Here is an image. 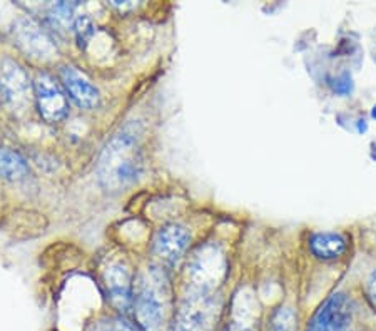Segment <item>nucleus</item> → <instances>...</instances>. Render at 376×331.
Returning a JSON list of instances; mask_svg holds the SVG:
<instances>
[{
  "instance_id": "11",
  "label": "nucleus",
  "mask_w": 376,
  "mask_h": 331,
  "mask_svg": "<svg viewBox=\"0 0 376 331\" xmlns=\"http://www.w3.org/2000/svg\"><path fill=\"white\" fill-rule=\"evenodd\" d=\"M61 80L66 94L72 103L80 109H94L99 104V90L90 80L72 65H64L61 69Z\"/></svg>"
},
{
  "instance_id": "14",
  "label": "nucleus",
  "mask_w": 376,
  "mask_h": 331,
  "mask_svg": "<svg viewBox=\"0 0 376 331\" xmlns=\"http://www.w3.org/2000/svg\"><path fill=\"white\" fill-rule=\"evenodd\" d=\"M273 331H293L295 330V315L289 308L278 310L273 316Z\"/></svg>"
},
{
  "instance_id": "10",
  "label": "nucleus",
  "mask_w": 376,
  "mask_h": 331,
  "mask_svg": "<svg viewBox=\"0 0 376 331\" xmlns=\"http://www.w3.org/2000/svg\"><path fill=\"white\" fill-rule=\"evenodd\" d=\"M189 241L191 236L184 226L167 224V226L159 229L156 236H154L152 251L159 260L172 265V263L179 261V258L186 253Z\"/></svg>"
},
{
  "instance_id": "12",
  "label": "nucleus",
  "mask_w": 376,
  "mask_h": 331,
  "mask_svg": "<svg viewBox=\"0 0 376 331\" xmlns=\"http://www.w3.org/2000/svg\"><path fill=\"white\" fill-rule=\"evenodd\" d=\"M346 239L338 233H316L310 239V249L318 260H336L346 251Z\"/></svg>"
},
{
  "instance_id": "5",
  "label": "nucleus",
  "mask_w": 376,
  "mask_h": 331,
  "mask_svg": "<svg viewBox=\"0 0 376 331\" xmlns=\"http://www.w3.org/2000/svg\"><path fill=\"white\" fill-rule=\"evenodd\" d=\"M33 100H36L38 112L44 121L56 124L64 121L69 114V103L66 93L46 72H38L33 80Z\"/></svg>"
},
{
  "instance_id": "15",
  "label": "nucleus",
  "mask_w": 376,
  "mask_h": 331,
  "mask_svg": "<svg viewBox=\"0 0 376 331\" xmlns=\"http://www.w3.org/2000/svg\"><path fill=\"white\" fill-rule=\"evenodd\" d=\"M94 331H141V330H139V326L129 323L127 320L108 318L104 321H99V323L95 325Z\"/></svg>"
},
{
  "instance_id": "21",
  "label": "nucleus",
  "mask_w": 376,
  "mask_h": 331,
  "mask_svg": "<svg viewBox=\"0 0 376 331\" xmlns=\"http://www.w3.org/2000/svg\"><path fill=\"white\" fill-rule=\"evenodd\" d=\"M371 117H373V119H376V105H375V107H373V109H371Z\"/></svg>"
},
{
  "instance_id": "3",
  "label": "nucleus",
  "mask_w": 376,
  "mask_h": 331,
  "mask_svg": "<svg viewBox=\"0 0 376 331\" xmlns=\"http://www.w3.org/2000/svg\"><path fill=\"white\" fill-rule=\"evenodd\" d=\"M218 303L213 291L191 290L176 315L172 331H213Z\"/></svg>"
},
{
  "instance_id": "7",
  "label": "nucleus",
  "mask_w": 376,
  "mask_h": 331,
  "mask_svg": "<svg viewBox=\"0 0 376 331\" xmlns=\"http://www.w3.org/2000/svg\"><path fill=\"white\" fill-rule=\"evenodd\" d=\"M103 281L108 298L115 310L125 313L132 308L134 278L124 261H113L103 273Z\"/></svg>"
},
{
  "instance_id": "6",
  "label": "nucleus",
  "mask_w": 376,
  "mask_h": 331,
  "mask_svg": "<svg viewBox=\"0 0 376 331\" xmlns=\"http://www.w3.org/2000/svg\"><path fill=\"white\" fill-rule=\"evenodd\" d=\"M12 32L17 46L32 59L52 61L57 56L54 41L31 17H19Z\"/></svg>"
},
{
  "instance_id": "20",
  "label": "nucleus",
  "mask_w": 376,
  "mask_h": 331,
  "mask_svg": "<svg viewBox=\"0 0 376 331\" xmlns=\"http://www.w3.org/2000/svg\"><path fill=\"white\" fill-rule=\"evenodd\" d=\"M368 290H370V295L371 298L376 301V271H373V275L370 278V283H368Z\"/></svg>"
},
{
  "instance_id": "16",
  "label": "nucleus",
  "mask_w": 376,
  "mask_h": 331,
  "mask_svg": "<svg viewBox=\"0 0 376 331\" xmlns=\"http://www.w3.org/2000/svg\"><path fill=\"white\" fill-rule=\"evenodd\" d=\"M74 32H75L77 41H79V44L85 46L94 33L93 21L85 16H79L74 22Z\"/></svg>"
},
{
  "instance_id": "18",
  "label": "nucleus",
  "mask_w": 376,
  "mask_h": 331,
  "mask_svg": "<svg viewBox=\"0 0 376 331\" xmlns=\"http://www.w3.org/2000/svg\"><path fill=\"white\" fill-rule=\"evenodd\" d=\"M351 89H353V83H351V78L348 74H343L341 78L335 80V90L338 94L346 95L351 93Z\"/></svg>"
},
{
  "instance_id": "17",
  "label": "nucleus",
  "mask_w": 376,
  "mask_h": 331,
  "mask_svg": "<svg viewBox=\"0 0 376 331\" xmlns=\"http://www.w3.org/2000/svg\"><path fill=\"white\" fill-rule=\"evenodd\" d=\"M75 6L74 4H56L51 11V19L52 22L57 23V26H67L70 22L72 14H74Z\"/></svg>"
},
{
  "instance_id": "2",
  "label": "nucleus",
  "mask_w": 376,
  "mask_h": 331,
  "mask_svg": "<svg viewBox=\"0 0 376 331\" xmlns=\"http://www.w3.org/2000/svg\"><path fill=\"white\" fill-rule=\"evenodd\" d=\"M172 291L162 266L149 265L134 278L132 311L141 331H162L171 315Z\"/></svg>"
},
{
  "instance_id": "13",
  "label": "nucleus",
  "mask_w": 376,
  "mask_h": 331,
  "mask_svg": "<svg viewBox=\"0 0 376 331\" xmlns=\"http://www.w3.org/2000/svg\"><path fill=\"white\" fill-rule=\"evenodd\" d=\"M27 174V161L17 151L0 146V176L9 181H21Z\"/></svg>"
},
{
  "instance_id": "9",
  "label": "nucleus",
  "mask_w": 376,
  "mask_h": 331,
  "mask_svg": "<svg viewBox=\"0 0 376 331\" xmlns=\"http://www.w3.org/2000/svg\"><path fill=\"white\" fill-rule=\"evenodd\" d=\"M351 320V305L343 293H335L313 316L308 331H345Z\"/></svg>"
},
{
  "instance_id": "1",
  "label": "nucleus",
  "mask_w": 376,
  "mask_h": 331,
  "mask_svg": "<svg viewBox=\"0 0 376 331\" xmlns=\"http://www.w3.org/2000/svg\"><path fill=\"white\" fill-rule=\"evenodd\" d=\"M144 171V152L136 129L124 127L114 134L100 152L98 177L108 191H122L139 181Z\"/></svg>"
},
{
  "instance_id": "4",
  "label": "nucleus",
  "mask_w": 376,
  "mask_h": 331,
  "mask_svg": "<svg viewBox=\"0 0 376 331\" xmlns=\"http://www.w3.org/2000/svg\"><path fill=\"white\" fill-rule=\"evenodd\" d=\"M0 93L12 109L26 110L33 98V84L28 79L27 72L16 61H0Z\"/></svg>"
},
{
  "instance_id": "19",
  "label": "nucleus",
  "mask_w": 376,
  "mask_h": 331,
  "mask_svg": "<svg viewBox=\"0 0 376 331\" xmlns=\"http://www.w3.org/2000/svg\"><path fill=\"white\" fill-rule=\"evenodd\" d=\"M228 331H253V328H251V326H248V323H243V320H241V321L234 320L233 325L229 326Z\"/></svg>"
},
{
  "instance_id": "8",
  "label": "nucleus",
  "mask_w": 376,
  "mask_h": 331,
  "mask_svg": "<svg viewBox=\"0 0 376 331\" xmlns=\"http://www.w3.org/2000/svg\"><path fill=\"white\" fill-rule=\"evenodd\" d=\"M224 273V261L214 248H204L192 258L189 270H187V285L189 290L213 291L218 275Z\"/></svg>"
}]
</instances>
